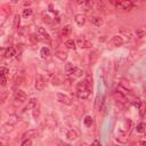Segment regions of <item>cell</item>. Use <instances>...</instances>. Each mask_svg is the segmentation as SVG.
I'll use <instances>...</instances> for the list:
<instances>
[{"instance_id":"22","label":"cell","mask_w":146,"mask_h":146,"mask_svg":"<svg viewBox=\"0 0 146 146\" xmlns=\"http://www.w3.org/2000/svg\"><path fill=\"white\" fill-rule=\"evenodd\" d=\"M40 55H41L42 58H47L50 55V49L48 47H42L41 50H40Z\"/></svg>"},{"instance_id":"43","label":"cell","mask_w":146,"mask_h":146,"mask_svg":"<svg viewBox=\"0 0 146 146\" xmlns=\"http://www.w3.org/2000/svg\"><path fill=\"white\" fill-rule=\"evenodd\" d=\"M7 96H8V93L6 90H4L1 94V103H5V101L7 99Z\"/></svg>"},{"instance_id":"3","label":"cell","mask_w":146,"mask_h":146,"mask_svg":"<svg viewBox=\"0 0 146 146\" xmlns=\"http://www.w3.org/2000/svg\"><path fill=\"white\" fill-rule=\"evenodd\" d=\"M34 87H36V89L39 90V91H41V90L45 89V87H46V79L43 78L42 74H37V77H36V82H34Z\"/></svg>"},{"instance_id":"6","label":"cell","mask_w":146,"mask_h":146,"mask_svg":"<svg viewBox=\"0 0 146 146\" xmlns=\"http://www.w3.org/2000/svg\"><path fill=\"white\" fill-rule=\"evenodd\" d=\"M14 99L17 103H24L26 101V94L21 89H16L15 94H14Z\"/></svg>"},{"instance_id":"38","label":"cell","mask_w":146,"mask_h":146,"mask_svg":"<svg viewBox=\"0 0 146 146\" xmlns=\"http://www.w3.org/2000/svg\"><path fill=\"white\" fill-rule=\"evenodd\" d=\"M120 85H121L122 87H124V88H127V89H129V90H130V84H129V81H127V80L122 79V80H121V82H120Z\"/></svg>"},{"instance_id":"51","label":"cell","mask_w":146,"mask_h":146,"mask_svg":"<svg viewBox=\"0 0 146 146\" xmlns=\"http://www.w3.org/2000/svg\"><path fill=\"white\" fill-rule=\"evenodd\" d=\"M31 1H34V0H31Z\"/></svg>"},{"instance_id":"32","label":"cell","mask_w":146,"mask_h":146,"mask_svg":"<svg viewBox=\"0 0 146 146\" xmlns=\"http://www.w3.org/2000/svg\"><path fill=\"white\" fill-rule=\"evenodd\" d=\"M82 74H84V71H82L81 68L76 67V71H74V73H73V77H76V78H80V77H82Z\"/></svg>"},{"instance_id":"44","label":"cell","mask_w":146,"mask_h":146,"mask_svg":"<svg viewBox=\"0 0 146 146\" xmlns=\"http://www.w3.org/2000/svg\"><path fill=\"white\" fill-rule=\"evenodd\" d=\"M7 85V76H1V86H6Z\"/></svg>"},{"instance_id":"25","label":"cell","mask_w":146,"mask_h":146,"mask_svg":"<svg viewBox=\"0 0 146 146\" xmlns=\"http://www.w3.org/2000/svg\"><path fill=\"white\" fill-rule=\"evenodd\" d=\"M71 32H72V29H71V26H70V25H66V26H64V28L62 29V36H64V37L70 36V34H71Z\"/></svg>"},{"instance_id":"39","label":"cell","mask_w":146,"mask_h":146,"mask_svg":"<svg viewBox=\"0 0 146 146\" xmlns=\"http://www.w3.org/2000/svg\"><path fill=\"white\" fill-rule=\"evenodd\" d=\"M30 40H31L33 43H37V42L40 40V38H39V36H37V34H31V36H30Z\"/></svg>"},{"instance_id":"37","label":"cell","mask_w":146,"mask_h":146,"mask_svg":"<svg viewBox=\"0 0 146 146\" xmlns=\"http://www.w3.org/2000/svg\"><path fill=\"white\" fill-rule=\"evenodd\" d=\"M21 145H22V146H30V145H32L31 138H25V139H23V141L21 143Z\"/></svg>"},{"instance_id":"50","label":"cell","mask_w":146,"mask_h":146,"mask_svg":"<svg viewBox=\"0 0 146 146\" xmlns=\"http://www.w3.org/2000/svg\"><path fill=\"white\" fill-rule=\"evenodd\" d=\"M140 144L141 145H146V141H140Z\"/></svg>"},{"instance_id":"34","label":"cell","mask_w":146,"mask_h":146,"mask_svg":"<svg viewBox=\"0 0 146 146\" xmlns=\"http://www.w3.org/2000/svg\"><path fill=\"white\" fill-rule=\"evenodd\" d=\"M136 129L138 132H144L146 130V126H145V123H139V124H137Z\"/></svg>"},{"instance_id":"4","label":"cell","mask_w":146,"mask_h":146,"mask_svg":"<svg viewBox=\"0 0 146 146\" xmlns=\"http://www.w3.org/2000/svg\"><path fill=\"white\" fill-rule=\"evenodd\" d=\"M77 45L80 47V48H82V49H87V48H90L93 45H91V42L85 37V36H79L78 37V39H77Z\"/></svg>"},{"instance_id":"18","label":"cell","mask_w":146,"mask_h":146,"mask_svg":"<svg viewBox=\"0 0 146 146\" xmlns=\"http://www.w3.org/2000/svg\"><path fill=\"white\" fill-rule=\"evenodd\" d=\"M13 128H14V124L7 122V123H5V124L3 126V128H1V134H9L11 131H13Z\"/></svg>"},{"instance_id":"7","label":"cell","mask_w":146,"mask_h":146,"mask_svg":"<svg viewBox=\"0 0 146 146\" xmlns=\"http://www.w3.org/2000/svg\"><path fill=\"white\" fill-rule=\"evenodd\" d=\"M37 33H38V36L40 37V39H41V40H43V41H47V42H50V38H49V34L47 33V31H46L43 28H41V26H38V28H37Z\"/></svg>"},{"instance_id":"40","label":"cell","mask_w":146,"mask_h":146,"mask_svg":"<svg viewBox=\"0 0 146 146\" xmlns=\"http://www.w3.org/2000/svg\"><path fill=\"white\" fill-rule=\"evenodd\" d=\"M32 111H33V118H34V119H38V118H39V115H40V109L37 106V107H36V109H33Z\"/></svg>"},{"instance_id":"27","label":"cell","mask_w":146,"mask_h":146,"mask_svg":"<svg viewBox=\"0 0 146 146\" xmlns=\"http://www.w3.org/2000/svg\"><path fill=\"white\" fill-rule=\"evenodd\" d=\"M18 121H20V116H18V115H16V114L11 115V116H9V120H8V122H9V123H12V124H16Z\"/></svg>"},{"instance_id":"30","label":"cell","mask_w":146,"mask_h":146,"mask_svg":"<svg viewBox=\"0 0 146 146\" xmlns=\"http://www.w3.org/2000/svg\"><path fill=\"white\" fill-rule=\"evenodd\" d=\"M135 34H136V37H137L138 39H143V38L145 37V31L141 30V29H137V30L135 31Z\"/></svg>"},{"instance_id":"24","label":"cell","mask_w":146,"mask_h":146,"mask_svg":"<svg viewBox=\"0 0 146 146\" xmlns=\"http://www.w3.org/2000/svg\"><path fill=\"white\" fill-rule=\"evenodd\" d=\"M20 24H21V15L16 14V15L14 16L13 25H14V28H15V29H18V28H20Z\"/></svg>"},{"instance_id":"35","label":"cell","mask_w":146,"mask_h":146,"mask_svg":"<svg viewBox=\"0 0 146 146\" xmlns=\"http://www.w3.org/2000/svg\"><path fill=\"white\" fill-rule=\"evenodd\" d=\"M9 74V70L5 66H3L1 68H0V76H8Z\"/></svg>"},{"instance_id":"23","label":"cell","mask_w":146,"mask_h":146,"mask_svg":"<svg viewBox=\"0 0 146 146\" xmlns=\"http://www.w3.org/2000/svg\"><path fill=\"white\" fill-rule=\"evenodd\" d=\"M55 56L58 58V59H61V61H65L66 58H67V54L65 53V51H56L55 53Z\"/></svg>"},{"instance_id":"33","label":"cell","mask_w":146,"mask_h":146,"mask_svg":"<svg viewBox=\"0 0 146 146\" xmlns=\"http://www.w3.org/2000/svg\"><path fill=\"white\" fill-rule=\"evenodd\" d=\"M84 123H85L87 127H90V126L93 124V118H91V116H89V115H88V116H86V118L84 119Z\"/></svg>"},{"instance_id":"17","label":"cell","mask_w":146,"mask_h":146,"mask_svg":"<svg viewBox=\"0 0 146 146\" xmlns=\"http://www.w3.org/2000/svg\"><path fill=\"white\" fill-rule=\"evenodd\" d=\"M98 56H99V51L98 50H93L89 54V62H90V64H94L98 59Z\"/></svg>"},{"instance_id":"47","label":"cell","mask_w":146,"mask_h":146,"mask_svg":"<svg viewBox=\"0 0 146 146\" xmlns=\"http://www.w3.org/2000/svg\"><path fill=\"white\" fill-rule=\"evenodd\" d=\"M76 3H77L78 5H84V4H85V0H76Z\"/></svg>"},{"instance_id":"5","label":"cell","mask_w":146,"mask_h":146,"mask_svg":"<svg viewBox=\"0 0 146 146\" xmlns=\"http://www.w3.org/2000/svg\"><path fill=\"white\" fill-rule=\"evenodd\" d=\"M56 98H57V101H58L59 103H62V104H65V105H72V99H71L67 95H65V94L57 93V94H56Z\"/></svg>"},{"instance_id":"48","label":"cell","mask_w":146,"mask_h":146,"mask_svg":"<svg viewBox=\"0 0 146 146\" xmlns=\"http://www.w3.org/2000/svg\"><path fill=\"white\" fill-rule=\"evenodd\" d=\"M9 1H11L12 4H17V3H18V0H9Z\"/></svg>"},{"instance_id":"15","label":"cell","mask_w":146,"mask_h":146,"mask_svg":"<svg viewBox=\"0 0 146 146\" xmlns=\"http://www.w3.org/2000/svg\"><path fill=\"white\" fill-rule=\"evenodd\" d=\"M120 32H121L124 37H127V39H128L129 41L134 40V34H132L131 30H129L128 28H126V29H121V30H120Z\"/></svg>"},{"instance_id":"28","label":"cell","mask_w":146,"mask_h":146,"mask_svg":"<svg viewBox=\"0 0 146 146\" xmlns=\"http://www.w3.org/2000/svg\"><path fill=\"white\" fill-rule=\"evenodd\" d=\"M84 80H85V82L93 89V77H91L90 74H86V77H85Z\"/></svg>"},{"instance_id":"41","label":"cell","mask_w":146,"mask_h":146,"mask_svg":"<svg viewBox=\"0 0 146 146\" xmlns=\"http://www.w3.org/2000/svg\"><path fill=\"white\" fill-rule=\"evenodd\" d=\"M132 104H134V106L137 107V109H139V107L141 106V103H140V101H139L138 98H134V99H132Z\"/></svg>"},{"instance_id":"19","label":"cell","mask_w":146,"mask_h":146,"mask_svg":"<svg viewBox=\"0 0 146 146\" xmlns=\"http://www.w3.org/2000/svg\"><path fill=\"white\" fill-rule=\"evenodd\" d=\"M56 124H57V122L54 118H51V116L46 118V126L48 128H54V127H56Z\"/></svg>"},{"instance_id":"46","label":"cell","mask_w":146,"mask_h":146,"mask_svg":"<svg viewBox=\"0 0 146 146\" xmlns=\"http://www.w3.org/2000/svg\"><path fill=\"white\" fill-rule=\"evenodd\" d=\"M139 109H140V115H141V116H144V114H145V112H146V109H145L144 106H140Z\"/></svg>"},{"instance_id":"45","label":"cell","mask_w":146,"mask_h":146,"mask_svg":"<svg viewBox=\"0 0 146 146\" xmlns=\"http://www.w3.org/2000/svg\"><path fill=\"white\" fill-rule=\"evenodd\" d=\"M110 3H111V4H113L114 6L119 7V6H120V3H121V0H110Z\"/></svg>"},{"instance_id":"14","label":"cell","mask_w":146,"mask_h":146,"mask_svg":"<svg viewBox=\"0 0 146 146\" xmlns=\"http://www.w3.org/2000/svg\"><path fill=\"white\" fill-rule=\"evenodd\" d=\"M74 71H76V66L72 63H66L65 64V73L67 76H73Z\"/></svg>"},{"instance_id":"42","label":"cell","mask_w":146,"mask_h":146,"mask_svg":"<svg viewBox=\"0 0 146 146\" xmlns=\"http://www.w3.org/2000/svg\"><path fill=\"white\" fill-rule=\"evenodd\" d=\"M94 3H95V0H85V4L84 5H86L88 8H90V7L94 6Z\"/></svg>"},{"instance_id":"9","label":"cell","mask_w":146,"mask_h":146,"mask_svg":"<svg viewBox=\"0 0 146 146\" xmlns=\"http://www.w3.org/2000/svg\"><path fill=\"white\" fill-rule=\"evenodd\" d=\"M16 55H17V50L14 47H7L6 48V50H5V57L6 58H12Z\"/></svg>"},{"instance_id":"16","label":"cell","mask_w":146,"mask_h":146,"mask_svg":"<svg viewBox=\"0 0 146 146\" xmlns=\"http://www.w3.org/2000/svg\"><path fill=\"white\" fill-rule=\"evenodd\" d=\"M38 106V99L37 98H31L28 101V105L25 107V110H33Z\"/></svg>"},{"instance_id":"21","label":"cell","mask_w":146,"mask_h":146,"mask_svg":"<svg viewBox=\"0 0 146 146\" xmlns=\"http://www.w3.org/2000/svg\"><path fill=\"white\" fill-rule=\"evenodd\" d=\"M65 46H66V48H68V49H76L77 42L73 40V39H68V40L65 41Z\"/></svg>"},{"instance_id":"36","label":"cell","mask_w":146,"mask_h":146,"mask_svg":"<svg viewBox=\"0 0 146 146\" xmlns=\"http://www.w3.org/2000/svg\"><path fill=\"white\" fill-rule=\"evenodd\" d=\"M18 33H20L21 36H26V34H28V26L18 28Z\"/></svg>"},{"instance_id":"10","label":"cell","mask_w":146,"mask_h":146,"mask_svg":"<svg viewBox=\"0 0 146 146\" xmlns=\"http://www.w3.org/2000/svg\"><path fill=\"white\" fill-rule=\"evenodd\" d=\"M65 137H66V139L67 140H76L77 138H78V134L73 130V129H68L67 131H66V134H65Z\"/></svg>"},{"instance_id":"2","label":"cell","mask_w":146,"mask_h":146,"mask_svg":"<svg viewBox=\"0 0 146 146\" xmlns=\"http://www.w3.org/2000/svg\"><path fill=\"white\" fill-rule=\"evenodd\" d=\"M128 135H129V132L126 130L124 127H123V128H118L115 139H116L119 143H127V140H128Z\"/></svg>"},{"instance_id":"26","label":"cell","mask_w":146,"mask_h":146,"mask_svg":"<svg viewBox=\"0 0 146 146\" xmlns=\"http://www.w3.org/2000/svg\"><path fill=\"white\" fill-rule=\"evenodd\" d=\"M95 7L98 9V11H103L105 8V5H104V0H96L95 1Z\"/></svg>"},{"instance_id":"31","label":"cell","mask_w":146,"mask_h":146,"mask_svg":"<svg viewBox=\"0 0 146 146\" xmlns=\"http://www.w3.org/2000/svg\"><path fill=\"white\" fill-rule=\"evenodd\" d=\"M61 84H62V78L59 76H55L53 78V85L54 86H59Z\"/></svg>"},{"instance_id":"8","label":"cell","mask_w":146,"mask_h":146,"mask_svg":"<svg viewBox=\"0 0 146 146\" xmlns=\"http://www.w3.org/2000/svg\"><path fill=\"white\" fill-rule=\"evenodd\" d=\"M123 43H124V40H123V38H122L121 36H119V34L112 37V39H111V45H112L113 47H120V46H122Z\"/></svg>"},{"instance_id":"20","label":"cell","mask_w":146,"mask_h":146,"mask_svg":"<svg viewBox=\"0 0 146 146\" xmlns=\"http://www.w3.org/2000/svg\"><path fill=\"white\" fill-rule=\"evenodd\" d=\"M123 127H124L126 130L130 134V131H131V129H132V121H131L130 119H124V120H123Z\"/></svg>"},{"instance_id":"12","label":"cell","mask_w":146,"mask_h":146,"mask_svg":"<svg viewBox=\"0 0 146 146\" xmlns=\"http://www.w3.org/2000/svg\"><path fill=\"white\" fill-rule=\"evenodd\" d=\"M90 23L93 25H95V26H102L104 24V21H103V18L101 16H91Z\"/></svg>"},{"instance_id":"13","label":"cell","mask_w":146,"mask_h":146,"mask_svg":"<svg viewBox=\"0 0 146 146\" xmlns=\"http://www.w3.org/2000/svg\"><path fill=\"white\" fill-rule=\"evenodd\" d=\"M38 136V132H37V130H34V129H30V130H28V131H25L24 134H23V136H22V138L23 139H25V138H34V137H37Z\"/></svg>"},{"instance_id":"29","label":"cell","mask_w":146,"mask_h":146,"mask_svg":"<svg viewBox=\"0 0 146 146\" xmlns=\"http://www.w3.org/2000/svg\"><path fill=\"white\" fill-rule=\"evenodd\" d=\"M32 9L31 8H25V9H23V13H22V16L23 17H25V18H28V17H30L31 15H32Z\"/></svg>"},{"instance_id":"1","label":"cell","mask_w":146,"mask_h":146,"mask_svg":"<svg viewBox=\"0 0 146 146\" xmlns=\"http://www.w3.org/2000/svg\"><path fill=\"white\" fill-rule=\"evenodd\" d=\"M91 88L85 82V80L78 82L77 85V96L80 98V99H87L91 93Z\"/></svg>"},{"instance_id":"49","label":"cell","mask_w":146,"mask_h":146,"mask_svg":"<svg viewBox=\"0 0 146 146\" xmlns=\"http://www.w3.org/2000/svg\"><path fill=\"white\" fill-rule=\"evenodd\" d=\"M93 144H96V145H101V143H99V141H98V140H95V141H94V143H93Z\"/></svg>"},{"instance_id":"11","label":"cell","mask_w":146,"mask_h":146,"mask_svg":"<svg viewBox=\"0 0 146 146\" xmlns=\"http://www.w3.org/2000/svg\"><path fill=\"white\" fill-rule=\"evenodd\" d=\"M74 21H76L78 26H84L86 24V16L82 15V14H78V15H76Z\"/></svg>"}]
</instances>
